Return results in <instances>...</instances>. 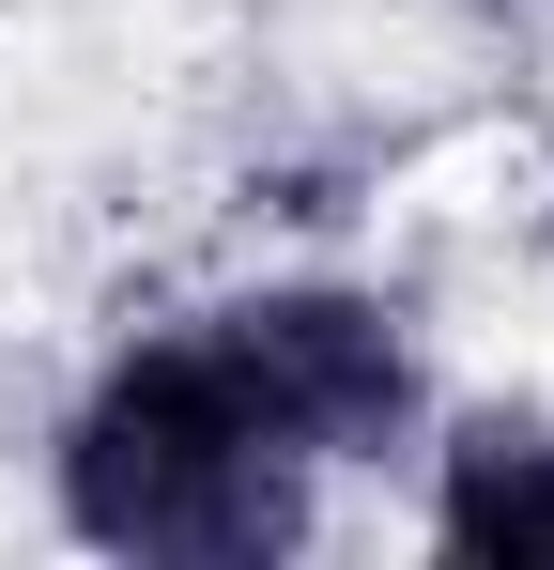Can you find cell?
Wrapping results in <instances>:
<instances>
[{"label": "cell", "mask_w": 554, "mask_h": 570, "mask_svg": "<svg viewBox=\"0 0 554 570\" xmlns=\"http://www.w3.org/2000/svg\"><path fill=\"white\" fill-rule=\"evenodd\" d=\"M47 478H62V524H78L92 556H139V570H263L324 509V463L263 416V385L231 371L216 308L123 340L78 385Z\"/></svg>", "instance_id": "1"}, {"label": "cell", "mask_w": 554, "mask_h": 570, "mask_svg": "<svg viewBox=\"0 0 554 570\" xmlns=\"http://www.w3.org/2000/svg\"><path fill=\"white\" fill-rule=\"evenodd\" d=\"M216 340H231V371L263 385V416L308 448V463H385V448H416V401H432V385H416V340H400L385 293L277 278V293H231Z\"/></svg>", "instance_id": "2"}, {"label": "cell", "mask_w": 554, "mask_h": 570, "mask_svg": "<svg viewBox=\"0 0 554 570\" xmlns=\"http://www.w3.org/2000/svg\"><path fill=\"white\" fill-rule=\"evenodd\" d=\"M432 540L447 556H554V416H462L432 448Z\"/></svg>", "instance_id": "3"}]
</instances>
